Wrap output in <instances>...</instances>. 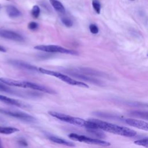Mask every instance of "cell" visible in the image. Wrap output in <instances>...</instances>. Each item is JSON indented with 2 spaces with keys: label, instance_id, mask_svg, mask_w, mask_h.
I'll return each instance as SVG.
<instances>
[{
  "label": "cell",
  "instance_id": "cell-10",
  "mask_svg": "<svg viewBox=\"0 0 148 148\" xmlns=\"http://www.w3.org/2000/svg\"><path fill=\"white\" fill-rule=\"evenodd\" d=\"M8 62L12 66L20 69H25V70L30 71H35V72L38 71V68L36 66L21 60H10L8 61Z\"/></svg>",
  "mask_w": 148,
  "mask_h": 148
},
{
  "label": "cell",
  "instance_id": "cell-4",
  "mask_svg": "<svg viewBox=\"0 0 148 148\" xmlns=\"http://www.w3.org/2000/svg\"><path fill=\"white\" fill-rule=\"evenodd\" d=\"M38 71L42 73L56 77L61 80L62 81L66 83L67 84H71L72 86L81 87H83V88H88V86L86 83H83L80 81L75 80V79L71 78V77H69L66 75H64L62 73L49 70V69H45L43 68H39Z\"/></svg>",
  "mask_w": 148,
  "mask_h": 148
},
{
  "label": "cell",
  "instance_id": "cell-2",
  "mask_svg": "<svg viewBox=\"0 0 148 148\" xmlns=\"http://www.w3.org/2000/svg\"><path fill=\"white\" fill-rule=\"evenodd\" d=\"M48 113L62 121L79 126L82 127H85L86 129H92V128H98L94 122H92L90 119L88 120H85L79 117H76L73 116H71L70 115H68L66 114H64L62 113H60L55 111H49Z\"/></svg>",
  "mask_w": 148,
  "mask_h": 148
},
{
  "label": "cell",
  "instance_id": "cell-7",
  "mask_svg": "<svg viewBox=\"0 0 148 148\" xmlns=\"http://www.w3.org/2000/svg\"><path fill=\"white\" fill-rule=\"evenodd\" d=\"M68 137L73 140L77 141V142H84L88 144L91 145H99L101 146H109L111 144L107 141H105L103 140L98 139H94L91 138L90 137H87L84 135H79L75 133H71L68 135Z\"/></svg>",
  "mask_w": 148,
  "mask_h": 148
},
{
  "label": "cell",
  "instance_id": "cell-3",
  "mask_svg": "<svg viewBox=\"0 0 148 148\" xmlns=\"http://www.w3.org/2000/svg\"><path fill=\"white\" fill-rule=\"evenodd\" d=\"M0 81L2 82L3 84L14 86V87H18L21 88H31L35 90H38L39 91L49 93V94H55L56 92L46 86L43 85H40L37 83H32L28 81H24V80H14L9 78H5V77H1L0 78Z\"/></svg>",
  "mask_w": 148,
  "mask_h": 148
},
{
  "label": "cell",
  "instance_id": "cell-29",
  "mask_svg": "<svg viewBox=\"0 0 148 148\" xmlns=\"http://www.w3.org/2000/svg\"><path fill=\"white\" fill-rule=\"evenodd\" d=\"M0 148H3V144H2V142L0 138Z\"/></svg>",
  "mask_w": 148,
  "mask_h": 148
},
{
  "label": "cell",
  "instance_id": "cell-27",
  "mask_svg": "<svg viewBox=\"0 0 148 148\" xmlns=\"http://www.w3.org/2000/svg\"><path fill=\"white\" fill-rule=\"evenodd\" d=\"M18 143L23 146H28V143L26 141V140L24 138H20L17 140Z\"/></svg>",
  "mask_w": 148,
  "mask_h": 148
},
{
  "label": "cell",
  "instance_id": "cell-14",
  "mask_svg": "<svg viewBox=\"0 0 148 148\" xmlns=\"http://www.w3.org/2000/svg\"><path fill=\"white\" fill-rule=\"evenodd\" d=\"M49 139L52 141L53 142H54L56 143H58V144H61L62 145H65V146H69V147H74L75 145L73 143L68 141L66 140H65L62 138L57 137V136H49Z\"/></svg>",
  "mask_w": 148,
  "mask_h": 148
},
{
  "label": "cell",
  "instance_id": "cell-12",
  "mask_svg": "<svg viewBox=\"0 0 148 148\" xmlns=\"http://www.w3.org/2000/svg\"><path fill=\"white\" fill-rule=\"evenodd\" d=\"M79 72L82 73H83L86 75L90 76H101L103 77L106 76V74L101 71L95 70L94 69L88 68V67H80L77 69Z\"/></svg>",
  "mask_w": 148,
  "mask_h": 148
},
{
  "label": "cell",
  "instance_id": "cell-13",
  "mask_svg": "<svg viewBox=\"0 0 148 148\" xmlns=\"http://www.w3.org/2000/svg\"><path fill=\"white\" fill-rule=\"evenodd\" d=\"M0 101L9 104V105H14V106L20 107V108L27 107V105L26 104H25L24 103H23L18 100H17V99H15L13 98H9L6 96L2 95H0Z\"/></svg>",
  "mask_w": 148,
  "mask_h": 148
},
{
  "label": "cell",
  "instance_id": "cell-30",
  "mask_svg": "<svg viewBox=\"0 0 148 148\" xmlns=\"http://www.w3.org/2000/svg\"><path fill=\"white\" fill-rule=\"evenodd\" d=\"M130 1H134V0H130Z\"/></svg>",
  "mask_w": 148,
  "mask_h": 148
},
{
  "label": "cell",
  "instance_id": "cell-22",
  "mask_svg": "<svg viewBox=\"0 0 148 148\" xmlns=\"http://www.w3.org/2000/svg\"><path fill=\"white\" fill-rule=\"evenodd\" d=\"M135 145L142 146L143 147H145L146 148L148 147V139L147 138H143L141 139H138L134 142Z\"/></svg>",
  "mask_w": 148,
  "mask_h": 148
},
{
  "label": "cell",
  "instance_id": "cell-1",
  "mask_svg": "<svg viewBox=\"0 0 148 148\" xmlns=\"http://www.w3.org/2000/svg\"><path fill=\"white\" fill-rule=\"evenodd\" d=\"M90 120L95 123L98 128L102 131L126 137H134L136 135V132L135 131L126 127L119 126L98 119H92Z\"/></svg>",
  "mask_w": 148,
  "mask_h": 148
},
{
  "label": "cell",
  "instance_id": "cell-26",
  "mask_svg": "<svg viewBox=\"0 0 148 148\" xmlns=\"http://www.w3.org/2000/svg\"><path fill=\"white\" fill-rule=\"evenodd\" d=\"M0 91H5L6 92H13V90H11L9 87L1 83H0Z\"/></svg>",
  "mask_w": 148,
  "mask_h": 148
},
{
  "label": "cell",
  "instance_id": "cell-20",
  "mask_svg": "<svg viewBox=\"0 0 148 148\" xmlns=\"http://www.w3.org/2000/svg\"><path fill=\"white\" fill-rule=\"evenodd\" d=\"M31 15L34 18H37L40 14V9L39 6L34 5L31 10Z\"/></svg>",
  "mask_w": 148,
  "mask_h": 148
},
{
  "label": "cell",
  "instance_id": "cell-23",
  "mask_svg": "<svg viewBox=\"0 0 148 148\" xmlns=\"http://www.w3.org/2000/svg\"><path fill=\"white\" fill-rule=\"evenodd\" d=\"M62 23L67 27H71L73 25V21L71 19L68 17H62L61 18Z\"/></svg>",
  "mask_w": 148,
  "mask_h": 148
},
{
  "label": "cell",
  "instance_id": "cell-21",
  "mask_svg": "<svg viewBox=\"0 0 148 148\" xmlns=\"http://www.w3.org/2000/svg\"><path fill=\"white\" fill-rule=\"evenodd\" d=\"M131 114L132 116H135L136 117H139L141 118H143V119H147V112H142V111H133L131 113Z\"/></svg>",
  "mask_w": 148,
  "mask_h": 148
},
{
  "label": "cell",
  "instance_id": "cell-17",
  "mask_svg": "<svg viewBox=\"0 0 148 148\" xmlns=\"http://www.w3.org/2000/svg\"><path fill=\"white\" fill-rule=\"evenodd\" d=\"M19 131H20L19 129L15 127H13L0 126V134H6V135L12 134L13 133L18 132Z\"/></svg>",
  "mask_w": 148,
  "mask_h": 148
},
{
  "label": "cell",
  "instance_id": "cell-11",
  "mask_svg": "<svg viewBox=\"0 0 148 148\" xmlns=\"http://www.w3.org/2000/svg\"><path fill=\"white\" fill-rule=\"evenodd\" d=\"M125 121L127 124L130 125V126L145 131L148 130V124L145 121L134 119H125Z\"/></svg>",
  "mask_w": 148,
  "mask_h": 148
},
{
  "label": "cell",
  "instance_id": "cell-8",
  "mask_svg": "<svg viewBox=\"0 0 148 148\" xmlns=\"http://www.w3.org/2000/svg\"><path fill=\"white\" fill-rule=\"evenodd\" d=\"M64 72H65L67 74H69V75H71L76 79H78L83 80V81H86L87 82H89L90 83H92V84L98 85V86H101L103 84L102 82H101L100 80H99L93 77L82 73L76 69H65Z\"/></svg>",
  "mask_w": 148,
  "mask_h": 148
},
{
  "label": "cell",
  "instance_id": "cell-15",
  "mask_svg": "<svg viewBox=\"0 0 148 148\" xmlns=\"http://www.w3.org/2000/svg\"><path fill=\"white\" fill-rule=\"evenodd\" d=\"M6 12L10 17H18L21 15V12L14 6L9 5L6 7Z\"/></svg>",
  "mask_w": 148,
  "mask_h": 148
},
{
  "label": "cell",
  "instance_id": "cell-24",
  "mask_svg": "<svg viewBox=\"0 0 148 148\" xmlns=\"http://www.w3.org/2000/svg\"><path fill=\"white\" fill-rule=\"evenodd\" d=\"M89 29L90 32L93 34H97L99 32V28L98 26L95 24H91L89 25Z\"/></svg>",
  "mask_w": 148,
  "mask_h": 148
},
{
  "label": "cell",
  "instance_id": "cell-25",
  "mask_svg": "<svg viewBox=\"0 0 148 148\" xmlns=\"http://www.w3.org/2000/svg\"><path fill=\"white\" fill-rule=\"evenodd\" d=\"M38 27H39L38 24L35 21H31L30 23H29V24L28 25V28L30 30H32V31L37 29Z\"/></svg>",
  "mask_w": 148,
  "mask_h": 148
},
{
  "label": "cell",
  "instance_id": "cell-18",
  "mask_svg": "<svg viewBox=\"0 0 148 148\" xmlns=\"http://www.w3.org/2000/svg\"><path fill=\"white\" fill-rule=\"evenodd\" d=\"M87 131L90 134H92L94 136L100 139H102L105 137L104 133L99 128H92V129H87Z\"/></svg>",
  "mask_w": 148,
  "mask_h": 148
},
{
  "label": "cell",
  "instance_id": "cell-28",
  "mask_svg": "<svg viewBox=\"0 0 148 148\" xmlns=\"http://www.w3.org/2000/svg\"><path fill=\"white\" fill-rule=\"evenodd\" d=\"M0 51H1V52H6V49L3 46L0 45Z\"/></svg>",
  "mask_w": 148,
  "mask_h": 148
},
{
  "label": "cell",
  "instance_id": "cell-19",
  "mask_svg": "<svg viewBox=\"0 0 148 148\" xmlns=\"http://www.w3.org/2000/svg\"><path fill=\"white\" fill-rule=\"evenodd\" d=\"M92 6L93 7L94 10L97 14H99L101 9V5L98 0H92Z\"/></svg>",
  "mask_w": 148,
  "mask_h": 148
},
{
  "label": "cell",
  "instance_id": "cell-16",
  "mask_svg": "<svg viewBox=\"0 0 148 148\" xmlns=\"http://www.w3.org/2000/svg\"><path fill=\"white\" fill-rule=\"evenodd\" d=\"M53 8L60 13H65V9L62 3L58 0H49Z\"/></svg>",
  "mask_w": 148,
  "mask_h": 148
},
{
  "label": "cell",
  "instance_id": "cell-6",
  "mask_svg": "<svg viewBox=\"0 0 148 148\" xmlns=\"http://www.w3.org/2000/svg\"><path fill=\"white\" fill-rule=\"evenodd\" d=\"M0 113L28 123H34L36 121V119L32 116L17 110L1 108L0 109Z\"/></svg>",
  "mask_w": 148,
  "mask_h": 148
},
{
  "label": "cell",
  "instance_id": "cell-9",
  "mask_svg": "<svg viewBox=\"0 0 148 148\" xmlns=\"http://www.w3.org/2000/svg\"><path fill=\"white\" fill-rule=\"evenodd\" d=\"M0 36L17 42H22L24 40V37L21 34L13 31L4 29H0Z\"/></svg>",
  "mask_w": 148,
  "mask_h": 148
},
{
  "label": "cell",
  "instance_id": "cell-5",
  "mask_svg": "<svg viewBox=\"0 0 148 148\" xmlns=\"http://www.w3.org/2000/svg\"><path fill=\"white\" fill-rule=\"evenodd\" d=\"M34 49L47 53H59L71 55H78V52L75 50L68 49L58 45H38L35 46Z\"/></svg>",
  "mask_w": 148,
  "mask_h": 148
}]
</instances>
